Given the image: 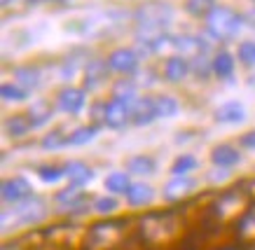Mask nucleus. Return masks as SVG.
Here are the masks:
<instances>
[{"instance_id":"nucleus-1","label":"nucleus","mask_w":255,"mask_h":250,"mask_svg":"<svg viewBox=\"0 0 255 250\" xmlns=\"http://www.w3.org/2000/svg\"><path fill=\"white\" fill-rule=\"evenodd\" d=\"M183 213H152L140 220V243L150 250H183L190 241Z\"/></svg>"},{"instance_id":"nucleus-2","label":"nucleus","mask_w":255,"mask_h":250,"mask_svg":"<svg viewBox=\"0 0 255 250\" xmlns=\"http://www.w3.org/2000/svg\"><path fill=\"white\" fill-rule=\"evenodd\" d=\"M127 222L124 220H115V222H99L87 232L85 250H115L122 243L124 234H127Z\"/></svg>"},{"instance_id":"nucleus-3","label":"nucleus","mask_w":255,"mask_h":250,"mask_svg":"<svg viewBox=\"0 0 255 250\" xmlns=\"http://www.w3.org/2000/svg\"><path fill=\"white\" fill-rule=\"evenodd\" d=\"M133 19H136V26H138L140 31H145V33L162 31L173 19V7H171L169 2H164V0H152V2L140 5L133 12Z\"/></svg>"},{"instance_id":"nucleus-4","label":"nucleus","mask_w":255,"mask_h":250,"mask_svg":"<svg viewBox=\"0 0 255 250\" xmlns=\"http://www.w3.org/2000/svg\"><path fill=\"white\" fill-rule=\"evenodd\" d=\"M241 16L232 7H216L206 19V28L216 40H230L234 38L241 28Z\"/></svg>"},{"instance_id":"nucleus-5","label":"nucleus","mask_w":255,"mask_h":250,"mask_svg":"<svg viewBox=\"0 0 255 250\" xmlns=\"http://www.w3.org/2000/svg\"><path fill=\"white\" fill-rule=\"evenodd\" d=\"M47 215L45 201L38 196H31L26 201L14 206V222L16 225H38L40 220Z\"/></svg>"},{"instance_id":"nucleus-6","label":"nucleus","mask_w":255,"mask_h":250,"mask_svg":"<svg viewBox=\"0 0 255 250\" xmlns=\"http://www.w3.org/2000/svg\"><path fill=\"white\" fill-rule=\"evenodd\" d=\"M0 194H2V201L5 203L16 206V203L31 199L33 189H31V182L26 178H7L2 182V187H0Z\"/></svg>"},{"instance_id":"nucleus-7","label":"nucleus","mask_w":255,"mask_h":250,"mask_svg":"<svg viewBox=\"0 0 255 250\" xmlns=\"http://www.w3.org/2000/svg\"><path fill=\"white\" fill-rule=\"evenodd\" d=\"M234 236L237 241L246 243V246H255V203L248 206V211L234 225Z\"/></svg>"},{"instance_id":"nucleus-8","label":"nucleus","mask_w":255,"mask_h":250,"mask_svg":"<svg viewBox=\"0 0 255 250\" xmlns=\"http://www.w3.org/2000/svg\"><path fill=\"white\" fill-rule=\"evenodd\" d=\"M129 119H131V105L120 101H110L106 105V124L110 129H124L129 124Z\"/></svg>"},{"instance_id":"nucleus-9","label":"nucleus","mask_w":255,"mask_h":250,"mask_svg":"<svg viewBox=\"0 0 255 250\" xmlns=\"http://www.w3.org/2000/svg\"><path fill=\"white\" fill-rule=\"evenodd\" d=\"M108 66L110 71L117 73H133L138 68V56H136L133 49H115L108 56Z\"/></svg>"},{"instance_id":"nucleus-10","label":"nucleus","mask_w":255,"mask_h":250,"mask_svg":"<svg viewBox=\"0 0 255 250\" xmlns=\"http://www.w3.org/2000/svg\"><path fill=\"white\" fill-rule=\"evenodd\" d=\"M194 185H197V182H194L192 178H187V175H176L171 182H166V187H164V199L169 203L180 201L183 196H187L192 192Z\"/></svg>"},{"instance_id":"nucleus-11","label":"nucleus","mask_w":255,"mask_h":250,"mask_svg":"<svg viewBox=\"0 0 255 250\" xmlns=\"http://www.w3.org/2000/svg\"><path fill=\"white\" fill-rule=\"evenodd\" d=\"M152 119H157V110H155V98H143L136 101L131 105V122L138 126L150 124Z\"/></svg>"},{"instance_id":"nucleus-12","label":"nucleus","mask_w":255,"mask_h":250,"mask_svg":"<svg viewBox=\"0 0 255 250\" xmlns=\"http://www.w3.org/2000/svg\"><path fill=\"white\" fill-rule=\"evenodd\" d=\"M213 117H216V122H220V124H237V122H244L246 112H244V105H241L239 101H227L216 110Z\"/></svg>"},{"instance_id":"nucleus-13","label":"nucleus","mask_w":255,"mask_h":250,"mask_svg":"<svg viewBox=\"0 0 255 250\" xmlns=\"http://www.w3.org/2000/svg\"><path fill=\"white\" fill-rule=\"evenodd\" d=\"M59 108L63 112L78 115L80 110L85 108V91L82 89H63L59 94Z\"/></svg>"},{"instance_id":"nucleus-14","label":"nucleus","mask_w":255,"mask_h":250,"mask_svg":"<svg viewBox=\"0 0 255 250\" xmlns=\"http://www.w3.org/2000/svg\"><path fill=\"white\" fill-rule=\"evenodd\" d=\"M239 152L232 148V145H218L211 152V162L218 166V168H232V166L239 164Z\"/></svg>"},{"instance_id":"nucleus-15","label":"nucleus","mask_w":255,"mask_h":250,"mask_svg":"<svg viewBox=\"0 0 255 250\" xmlns=\"http://www.w3.org/2000/svg\"><path fill=\"white\" fill-rule=\"evenodd\" d=\"M187 73H190V63L183 56H169L164 63V78L169 82H180Z\"/></svg>"},{"instance_id":"nucleus-16","label":"nucleus","mask_w":255,"mask_h":250,"mask_svg":"<svg viewBox=\"0 0 255 250\" xmlns=\"http://www.w3.org/2000/svg\"><path fill=\"white\" fill-rule=\"evenodd\" d=\"M54 115V108H52V103L49 101H35L33 103V108L28 110V115L26 117L31 119V126H42L47 124L49 119Z\"/></svg>"},{"instance_id":"nucleus-17","label":"nucleus","mask_w":255,"mask_h":250,"mask_svg":"<svg viewBox=\"0 0 255 250\" xmlns=\"http://www.w3.org/2000/svg\"><path fill=\"white\" fill-rule=\"evenodd\" d=\"M108 61H89V66H87V75H85V84L89 86V89H94V86H99L103 80H106V75H108Z\"/></svg>"},{"instance_id":"nucleus-18","label":"nucleus","mask_w":255,"mask_h":250,"mask_svg":"<svg viewBox=\"0 0 255 250\" xmlns=\"http://www.w3.org/2000/svg\"><path fill=\"white\" fill-rule=\"evenodd\" d=\"M152 196H155V192H152L150 185L136 182V185H131L129 192H127V201L131 203V206H145V203L152 201Z\"/></svg>"},{"instance_id":"nucleus-19","label":"nucleus","mask_w":255,"mask_h":250,"mask_svg":"<svg viewBox=\"0 0 255 250\" xmlns=\"http://www.w3.org/2000/svg\"><path fill=\"white\" fill-rule=\"evenodd\" d=\"M66 175H68L75 185H85V182H89V180L94 178V171L85 162H70V164L66 166Z\"/></svg>"},{"instance_id":"nucleus-20","label":"nucleus","mask_w":255,"mask_h":250,"mask_svg":"<svg viewBox=\"0 0 255 250\" xmlns=\"http://www.w3.org/2000/svg\"><path fill=\"white\" fill-rule=\"evenodd\" d=\"M5 131L14 138H21L26 133L31 131V119L23 117V115H14V117H7L5 119Z\"/></svg>"},{"instance_id":"nucleus-21","label":"nucleus","mask_w":255,"mask_h":250,"mask_svg":"<svg viewBox=\"0 0 255 250\" xmlns=\"http://www.w3.org/2000/svg\"><path fill=\"white\" fill-rule=\"evenodd\" d=\"M211 68H213V73H216L218 78H230L234 73V59L227 52H220V54H216Z\"/></svg>"},{"instance_id":"nucleus-22","label":"nucleus","mask_w":255,"mask_h":250,"mask_svg":"<svg viewBox=\"0 0 255 250\" xmlns=\"http://www.w3.org/2000/svg\"><path fill=\"white\" fill-rule=\"evenodd\" d=\"M185 9L192 16H206L209 19L211 12L216 9V0H187Z\"/></svg>"},{"instance_id":"nucleus-23","label":"nucleus","mask_w":255,"mask_h":250,"mask_svg":"<svg viewBox=\"0 0 255 250\" xmlns=\"http://www.w3.org/2000/svg\"><path fill=\"white\" fill-rule=\"evenodd\" d=\"M106 187L113 192V194H127L129 187H131V182H129V175L127 173H110L108 180H106Z\"/></svg>"},{"instance_id":"nucleus-24","label":"nucleus","mask_w":255,"mask_h":250,"mask_svg":"<svg viewBox=\"0 0 255 250\" xmlns=\"http://www.w3.org/2000/svg\"><path fill=\"white\" fill-rule=\"evenodd\" d=\"M155 110H157V117H176L178 101L171 98V96H159V98H155Z\"/></svg>"},{"instance_id":"nucleus-25","label":"nucleus","mask_w":255,"mask_h":250,"mask_svg":"<svg viewBox=\"0 0 255 250\" xmlns=\"http://www.w3.org/2000/svg\"><path fill=\"white\" fill-rule=\"evenodd\" d=\"M14 75H16V80H19V82L23 84V89H26V91L40 84V73L35 71V68L21 66V68H16V71H14Z\"/></svg>"},{"instance_id":"nucleus-26","label":"nucleus","mask_w":255,"mask_h":250,"mask_svg":"<svg viewBox=\"0 0 255 250\" xmlns=\"http://www.w3.org/2000/svg\"><path fill=\"white\" fill-rule=\"evenodd\" d=\"M40 145H42V150H59L61 145H68V136L63 133V129H54L40 141Z\"/></svg>"},{"instance_id":"nucleus-27","label":"nucleus","mask_w":255,"mask_h":250,"mask_svg":"<svg viewBox=\"0 0 255 250\" xmlns=\"http://www.w3.org/2000/svg\"><path fill=\"white\" fill-rule=\"evenodd\" d=\"M129 168H131L133 173H138V175H143V173H155V159H152V157H145V155L131 157V159H129Z\"/></svg>"},{"instance_id":"nucleus-28","label":"nucleus","mask_w":255,"mask_h":250,"mask_svg":"<svg viewBox=\"0 0 255 250\" xmlns=\"http://www.w3.org/2000/svg\"><path fill=\"white\" fill-rule=\"evenodd\" d=\"M113 101H120V103H127V105H133V101H136V91H133V84L120 82V84L113 89Z\"/></svg>"},{"instance_id":"nucleus-29","label":"nucleus","mask_w":255,"mask_h":250,"mask_svg":"<svg viewBox=\"0 0 255 250\" xmlns=\"http://www.w3.org/2000/svg\"><path fill=\"white\" fill-rule=\"evenodd\" d=\"M197 168V159H194L192 155H180L173 162V166H171V171H173V175H187L190 171H194Z\"/></svg>"},{"instance_id":"nucleus-30","label":"nucleus","mask_w":255,"mask_h":250,"mask_svg":"<svg viewBox=\"0 0 255 250\" xmlns=\"http://www.w3.org/2000/svg\"><path fill=\"white\" fill-rule=\"evenodd\" d=\"M80 199H82V185H75V182L56 194V201L63 203V206H73V203L80 201Z\"/></svg>"},{"instance_id":"nucleus-31","label":"nucleus","mask_w":255,"mask_h":250,"mask_svg":"<svg viewBox=\"0 0 255 250\" xmlns=\"http://www.w3.org/2000/svg\"><path fill=\"white\" fill-rule=\"evenodd\" d=\"M92 138H96V126H82V129H75L68 136V145H85Z\"/></svg>"},{"instance_id":"nucleus-32","label":"nucleus","mask_w":255,"mask_h":250,"mask_svg":"<svg viewBox=\"0 0 255 250\" xmlns=\"http://www.w3.org/2000/svg\"><path fill=\"white\" fill-rule=\"evenodd\" d=\"M0 94H2L5 101H26V98H28V91H26L23 86L9 84V82H5V84L0 86Z\"/></svg>"},{"instance_id":"nucleus-33","label":"nucleus","mask_w":255,"mask_h":250,"mask_svg":"<svg viewBox=\"0 0 255 250\" xmlns=\"http://www.w3.org/2000/svg\"><path fill=\"white\" fill-rule=\"evenodd\" d=\"M38 175L42 182H56V180H61L66 175V168H61V166H40Z\"/></svg>"},{"instance_id":"nucleus-34","label":"nucleus","mask_w":255,"mask_h":250,"mask_svg":"<svg viewBox=\"0 0 255 250\" xmlns=\"http://www.w3.org/2000/svg\"><path fill=\"white\" fill-rule=\"evenodd\" d=\"M239 61L246 66L255 63V42H241L239 45Z\"/></svg>"},{"instance_id":"nucleus-35","label":"nucleus","mask_w":255,"mask_h":250,"mask_svg":"<svg viewBox=\"0 0 255 250\" xmlns=\"http://www.w3.org/2000/svg\"><path fill=\"white\" fill-rule=\"evenodd\" d=\"M94 208H96V213H113V211H117V199H113V196H101V199L94 201Z\"/></svg>"},{"instance_id":"nucleus-36","label":"nucleus","mask_w":255,"mask_h":250,"mask_svg":"<svg viewBox=\"0 0 255 250\" xmlns=\"http://www.w3.org/2000/svg\"><path fill=\"white\" fill-rule=\"evenodd\" d=\"M106 105L108 103H94V108H92V117L96 122H103V124H106Z\"/></svg>"},{"instance_id":"nucleus-37","label":"nucleus","mask_w":255,"mask_h":250,"mask_svg":"<svg viewBox=\"0 0 255 250\" xmlns=\"http://www.w3.org/2000/svg\"><path fill=\"white\" fill-rule=\"evenodd\" d=\"M241 145L246 150H255V131H248L244 138H241Z\"/></svg>"},{"instance_id":"nucleus-38","label":"nucleus","mask_w":255,"mask_h":250,"mask_svg":"<svg viewBox=\"0 0 255 250\" xmlns=\"http://www.w3.org/2000/svg\"><path fill=\"white\" fill-rule=\"evenodd\" d=\"M220 250H244V248H239V246H232V243H230V246H225V248H220Z\"/></svg>"},{"instance_id":"nucleus-39","label":"nucleus","mask_w":255,"mask_h":250,"mask_svg":"<svg viewBox=\"0 0 255 250\" xmlns=\"http://www.w3.org/2000/svg\"><path fill=\"white\" fill-rule=\"evenodd\" d=\"M9 2H12V0H2V5H9Z\"/></svg>"},{"instance_id":"nucleus-40","label":"nucleus","mask_w":255,"mask_h":250,"mask_svg":"<svg viewBox=\"0 0 255 250\" xmlns=\"http://www.w3.org/2000/svg\"><path fill=\"white\" fill-rule=\"evenodd\" d=\"M246 250H255V246H248V248Z\"/></svg>"}]
</instances>
